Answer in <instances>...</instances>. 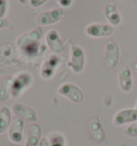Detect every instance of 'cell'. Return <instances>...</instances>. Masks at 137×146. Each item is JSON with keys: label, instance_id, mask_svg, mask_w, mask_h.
Listing matches in <instances>:
<instances>
[{"label": "cell", "instance_id": "16", "mask_svg": "<svg viewBox=\"0 0 137 146\" xmlns=\"http://www.w3.org/2000/svg\"><path fill=\"white\" fill-rule=\"evenodd\" d=\"M105 16L108 19V21L113 26H118L121 21L120 14L118 12L117 7L113 3H109L106 8H105Z\"/></svg>", "mask_w": 137, "mask_h": 146}, {"label": "cell", "instance_id": "3", "mask_svg": "<svg viewBox=\"0 0 137 146\" xmlns=\"http://www.w3.org/2000/svg\"><path fill=\"white\" fill-rule=\"evenodd\" d=\"M32 83V76L27 72H21L12 78L11 84V96L18 97L20 94L24 93Z\"/></svg>", "mask_w": 137, "mask_h": 146}, {"label": "cell", "instance_id": "5", "mask_svg": "<svg viewBox=\"0 0 137 146\" xmlns=\"http://www.w3.org/2000/svg\"><path fill=\"white\" fill-rule=\"evenodd\" d=\"M135 122H137V108H126L119 110L113 118V125L117 127L130 125Z\"/></svg>", "mask_w": 137, "mask_h": 146}, {"label": "cell", "instance_id": "20", "mask_svg": "<svg viewBox=\"0 0 137 146\" xmlns=\"http://www.w3.org/2000/svg\"><path fill=\"white\" fill-rule=\"evenodd\" d=\"M124 133L128 137H131V138L137 137V122L133 123V124H130L129 127L124 130Z\"/></svg>", "mask_w": 137, "mask_h": 146}, {"label": "cell", "instance_id": "15", "mask_svg": "<svg viewBox=\"0 0 137 146\" xmlns=\"http://www.w3.org/2000/svg\"><path fill=\"white\" fill-rule=\"evenodd\" d=\"M12 123V110L7 106L0 108V134L9 130Z\"/></svg>", "mask_w": 137, "mask_h": 146}, {"label": "cell", "instance_id": "26", "mask_svg": "<svg viewBox=\"0 0 137 146\" xmlns=\"http://www.w3.org/2000/svg\"><path fill=\"white\" fill-rule=\"evenodd\" d=\"M133 74L137 80V62H135V63L133 64Z\"/></svg>", "mask_w": 137, "mask_h": 146}, {"label": "cell", "instance_id": "6", "mask_svg": "<svg viewBox=\"0 0 137 146\" xmlns=\"http://www.w3.org/2000/svg\"><path fill=\"white\" fill-rule=\"evenodd\" d=\"M61 64V58L54 53L50 54L42 64L41 67V77L44 79H50L52 78V76L55 75L57 68L59 67V65Z\"/></svg>", "mask_w": 137, "mask_h": 146}, {"label": "cell", "instance_id": "4", "mask_svg": "<svg viewBox=\"0 0 137 146\" xmlns=\"http://www.w3.org/2000/svg\"><path fill=\"white\" fill-rule=\"evenodd\" d=\"M58 93L73 102L79 104L84 100V93L81 92V90L76 84L71 82H65L61 84L58 89Z\"/></svg>", "mask_w": 137, "mask_h": 146}, {"label": "cell", "instance_id": "13", "mask_svg": "<svg viewBox=\"0 0 137 146\" xmlns=\"http://www.w3.org/2000/svg\"><path fill=\"white\" fill-rule=\"evenodd\" d=\"M118 84L122 92L129 93L133 88V78L132 72L128 66H124L120 69L118 74Z\"/></svg>", "mask_w": 137, "mask_h": 146}, {"label": "cell", "instance_id": "17", "mask_svg": "<svg viewBox=\"0 0 137 146\" xmlns=\"http://www.w3.org/2000/svg\"><path fill=\"white\" fill-rule=\"evenodd\" d=\"M47 138H48L49 145L50 146H66L65 135L62 134L61 132L54 131L52 133H49V135Z\"/></svg>", "mask_w": 137, "mask_h": 146}, {"label": "cell", "instance_id": "19", "mask_svg": "<svg viewBox=\"0 0 137 146\" xmlns=\"http://www.w3.org/2000/svg\"><path fill=\"white\" fill-rule=\"evenodd\" d=\"M90 132H91L92 138L94 139L97 142H102L101 138H100V135L97 134V132H99V133H100V132H101V133H104V131H103V128H102L101 123H100V119H99V118H97V122H93V121L91 122V124H90ZM102 138H103V137H102Z\"/></svg>", "mask_w": 137, "mask_h": 146}, {"label": "cell", "instance_id": "8", "mask_svg": "<svg viewBox=\"0 0 137 146\" xmlns=\"http://www.w3.org/2000/svg\"><path fill=\"white\" fill-rule=\"evenodd\" d=\"M64 12L62 9H52L40 13L36 17V23L41 26H48L59 21L63 17Z\"/></svg>", "mask_w": 137, "mask_h": 146}, {"label": "cell", "instance_id": "7", "mask_svg": "<svg viewBox=\"0 0 137 146\" xmlns=\"http://www.w3.org/2000/svg\"><path fill=\"white\" fill-rule=\"evenodd\" d=\"M113 33V26L103 23H93L86 28V34L90 37H107L110 36Z\"/></svg>", "mask_w": 137, "mask_h": 146}, {"label": "cell", "instance_id": "12", "mask_svg": "<svg viewBox=\"0 0 137 146\" xmlns=\"http://www.w3.org/2000/svg\"><path fill=\"white\" fill-rule=\"evenodd\" d=\"M119 61V47L113 41H109L105 47V62L109 68H113Z\"/></svg>", "mask_w": 137, "mask_h": 146}, {"label": "cell", "instance_id": "11", "mask_svg": "<svg viewBox=\"0 0 137 146\" xmlns=\"http://www.w3.org/2000/svg\"><path fill=\"white\" fill-rule=\"evenodd\" d=\"M45 41L48 46V48L54 53H60L64 50V44L60 38V35L57 30H49L45 35Z\"/></svg>", "mask_w": 137, "mask_h": 146}, {"label": "cell", "instance_id": "9", "mask_svg": "<svg viewBox=\"0 0 137 146\" xmlns=\"http://www.w3.org/2000/svg\"><path fill=\"white\" fill-rule=\"evenodd\" d=\"M24 128H25V122L21 118H13L11 125L9 127L8 135L9 139L15 144L21 143L24 139Z\"/></svg>", "mask_w": 137, "mask_h": 146}, {"label": "cell", "instance_id": "22", "mask_svg": "<svg viewBox=\"0 0 137 146\" xmlns=\"http://www.w3.org/2000/svg\"><path fill=\"white\" fill-rule=\"evenodd\" d=\"M46 1H47V0H30L29 3H30V5L33 7V8H38V7H41L42 4H44Z\"/></svg>", "mask_w": 137, "mask_h": 146}, {"label": "cell", "instance_id": "2", "mask_svg": "<svg viewBox=\"0 0 137 146\" xmlns=\"http://www.w3.org/2000/svg\"><path fill=\"white\" fill-rule=\"evenodd\" d=\"M85 51L78 45H72L70 51V60L68 62V67L73 73L79 74L85 68Z\"/></svg>", "mask_w": 137, "mask_h": 146}, {"label": "cell", "instance_id": "23", "mask_svg": "<svg viewBox=\"0 0 137 146\" xmlns=\"http://www.w3.org/2000/svg\"><path fill=\"white\" fill-rule=\"evenodd\" d=\"M57 1L59 2V4H60L61 7H64V8L70 7L71 3H72V0H57Z\"/></svg>", "mask_w": 137, "mask_h": 146}, {"label": "cell", "instance_id": "27", "mask_svg": "<svg viewBox=\"0 0 137 146\" xmlns=\"http://www.w3.org/2000/svg\"><path fill=\"white\" fill-rule=\"evenodd\" d=\"M13 146H17V145H13Z\"/></svg>", "mask_w": 137, "mask_h": 146}, {"label": "cell", "instance_id": "18", "mask_svg": "<svg viewBox=\"0 0 137 146\" xmlns=\"http://www.w3.org/2000/svg\"><path fill=\"white\" fill-rule=\"evenodd\" d=\"M12 78H7L0 83V102H4L11 95Z\"/></svg>", "mask_w": 137, "mask_h": 146}, {"label": "cell", "instance_id": "10", "mask_svg": "<svg viewBox=\"0 0 137 146\" xmlns=\"http://www.w3.org/2000/svg\"><path fill=\"white\" fill-rule=\"evenodd\" d=\"M13 112L18 118H21L24 121L30 123H36L38 122V115H36V111L31 109L30 107L26 106L25 104L21 102H16L13 105Z\"/></svg>", "mask_w": 137, "mask_h": 146}, {"label": "cell", "instance_id": "1", "mask_svg": "<svg viewBox=\"0 0 137 146\" xmlns=\"http://www.w3.org/2000/svg\"><path fill=\"white\" fill-rule=\"evenodd\" d=\"M43 36V30L41 27L33 29L32 31L21 34L16 41V46L18 47L21 54L29 59L38 57L42 52L41 38Z\"/></svg>", "mask_w": 137, "mask_h": 146}, {"label": "cell", "instance_id": "14", "mask_svg": "<svg viewBox=\"0 0 137 146\" xmlns=\"http://www.w3.org/2000/svg\"><path fill=\"white\" fill-rule=\"evenodd\" d=\"M42 137V128L38 123H31L28 127L27 140L25 142V146H38Z\"/></svg>", "mask_w": 137, "mask_h": 146}, {"label": "cell", "instance_id": "21", "mask_svg": "<svg viewBox=\"0 0 137 146\" xmlns=\"http://www.w3.org/2000/svg\"><path fill=\"white\" fill-rule=\"evenodd\" d=\"M8 8V1L7 0H0V19L3 18L4 14L7 12Z\"/></svg>", "mask_w": 137, "mask_h": 146}, {"label": "cell", "instance_id": "25", "mask_svg": "<svg viewBox=\"0 0 137 146\" xmlns=\"http://www.w3.org/2000/svg\"><path fill=\"white\" fill-rule=\"evenodd\" d=\"M9 26V21L5 18H1L0 19V28H3V27H8Z\"/></svg>", "mask_w": 137, "mask_h": 146}, {"label": "cell", "instance_id": "24", "mask_svg": "<svg viewBox=\"0 0 137 146\" xmlns=\"http://www.w3.org/2000/svg\"><path fill=\"white\" fill-rule=\"evenodd\" d=\"M38 146H50L49 145V141H48V138H45V137H43V138L41 139L40 143H39V145Z\"/></svg>", "mask_w": 137, "mask_h": 146}, {"label": "cell", "instance_id": "28", "mask_svg": "<svg viewBox=\"0 0 137 146\" xmlns=\"http://www.w3.org/2000/svg\"><path fill=\"white\" fill-rule=\"evenodd\" d=\"M136 108H137V107H136Z\"/></svg>", "mask_w": 137, "mask_h": 146}]
</instances>
